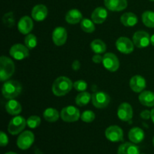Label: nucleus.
Instances as JSON below:
<instances>
[{"label": "nucleus", "mask_w": 154, "mask_h": 154, "mask_svg": "<svg viewBox=\"0 0 154 154\" xmlns=\"http://www.w3.org/2000/svg\"><path fill=\"white\" fill-rule=\"evenodd\" d=\"M73 84L69 78L60 76L54 81L52 85V92L55 96H63L72 90Z\"/></svg>", "instance_id": "1"}, {"label": "nucleus", "mask_w": 154, "mask_h": 154, "mask_svg": "<svg viewBox=\"0 0 154 154\" xmlns=\"http://www.w3.org/2000/svg\"><path fill=\"white\" fill-rule=\"evenodd\" d=\"M22 92V85L17 81L11 80L4 83L2 87L3 96L7 99H14L20 95Z\"/></svg>", "instance_id": "2"}, {"label": "nucleus", "mask_w": 154, "mask_h": 154, "mask_svg": "<svg viewBox=\"0 0 154 154\" xmlns=\"http://www.w3.org/2000/svg\"><path fill=\"white\" fill-rule=\"evenodd\" d=\"M15 66L11 59L2 56L0 58V80L5 81L8 80L14 75Z\"/></svg>", "instance_id": "3"}, {"label": "nucleus", "mask_w": 154, "mask_h": 154, "mask_svg": "<svg viewBox=\"0 0 154 154\" xmlns=\"http://www.w3.org/2000/svg\"><path fill=\"white\" fill-rule=\"evenodd\" d=\"M60 117L63 121L67 122V123H72V122L78 121L81 117V114H80V111L78 108L75 106L69 105L62 109Z\"/></svg>", "instance_id": "4"}, {"label": "nucleus", "mask_w": 154, "mask_h": 154, "mask_svg": "<svg viewBox=\"0 0 154 154\" xmlns=\"http://www.w3.org/2000/svg\"><path fill=\"white\" fill-rule=\"evenodd\" d=\"M27 125L26 120L21 116H16L9 122L8 126V131L10 134L13 135H18L20 133Z\"/></svg>", "instance_id": "5"}, {"label": "nucleus", "mask_w": 154, "mask_h": 154, "mask_svg": "<svg viewBox=\"0 0 154 154\" xmlns=\"http://www.w3.org/2000/svg\"><path fill=\"white\" fill-rule=\"evenodd\" d=\"M92 103L96 108H105L109 105L111 102V97L108 93L105 92H96L92 94Z\"/></svg>", "instance_id": "6"}, {"label": "nucleus", "mask_w": 154, "mask_h": 154, "mask_svg": "<svg viewBox=\"0 0 154 154\" xmlns=\"http://www.w3.org/2000/svg\"><path fill=\"white\" fill-rule=\"evenodd\" d=\"M34 141V134L31 131H24L17 138V145L21 150H27L32 145Z\"/></svg>", "instance_id": "7"}, {"label": "nucleus", "mask_w": 154, "mask_h": 154, "mask_svg": "<svg viewBox=\"0 0 154 154\" xmlns=\"http://www.w3.org/2000/svg\"><path fill=\"white\" fill-rule=\"evenodd\" d=\"M29 49L26 45L16 44L11 48L9 51L11 57L17 60H23L29 56Z\"/></svg>", "instance_id": "8"}, {"label": "nucleus", "mask_w": 154, "mask_h": 154, "mask_svg": "<svg viewBox=\"0 0 154 154\" xmlns=\"http://www.w3.org/2000/svg\"><path fill=\"white\" fill-rule=\"evenodd\" d=\"M103 66L108 71L117 72L120 67V61L117 56L113 53H107L103 56Z\"/></svg>", "instance_id": "9"}, {"label": "nucleus", "mask_w": 154, "mask_h": 154, "mask_svg": "<svg viewBox=\"0 0 154 154\" xmlns=\"http://www.w3.org/2000/svg\"><path fill=\"white\" fill-rule=\"evenodd\" d=\"M132 42L135 47L138 48H144L150 44V36L148 32L143 30L137 31L132 37Z\"/></svg>", "instance_id": "10"}, {"label": "nucleus", "mask_w": 154, "mask_h": 154, "mask_svg": "<svg viewBox=\"0 0 154 154\" xmlns=\"http://www.w3.org/2000/svg\"><path fill=\"white\" fill-rule=\"evenodd\" d=\"M105 137L111 142H120L123 141V129L118 126H110L105 130Z\"/></svg>", "instance_id": "11"}, {"label": "nucleus", "mask_w": 154, "mask_h": 154, "mask_svg": "<svg viewBox=\"0 0 154 154\" xmlns=\"http://www.w3.org/2000/svg\"><path fill=\"white\" fill-rule=\"evenodd\" d=\"M134 43L132 40L126 37H120L116 41V48L120 53L129 54L134 51Z\"/></svg>", "instance_id": "12"}, {"label": "nucleus", "mask_w": 154, "mask_h": 154, "mask_svg": "<svg viewBox=\"0 0 154 154\" xmlns=\"http://www.w3.org/2000/svg\"><path fill=\"white\" fill-rule=\"evenodd\" d=\"M117 116L122 121H130L133 117V109L130 104L127 102L120 104L117 109Z\"/></svg>", "instance_id": "13"}, {"label": "nucleus", "mask_w": 154, "mask_h": 154, "mask_svg": "<svg viewBox=\"0 0 154 154\" xmlns=\"http://www.w3.org/2000/svg\"><path fill=\"white\" fill-rule=\"evenodd\" d=\"M67 31L63 26H58L54 29L52 33L53 42L57 46L65 45L67 41Z\"/></svg>", "instance_id": "14"}, {"label": "nucleus", "mask_w": 154, "mask_h": 154, "mask_svg": "<svg viewBox=\"0 0 154 154\" xmlns=\"http://www.w3.org/2000/svg\"><path fill=\"white\" fill-rule=\"evenodd\" d=\"M107 9L111 11H121L126 9L128 5L127 0H104Z\"/></svg>", "instance_id": "15"}, {"label": "nucleus", "mask_w": 154, "mask_h": 154, "mask_svg": "<svg viewBox=\"0 0 154 154\" xmlns=\"http://www.w3.org/2000/svg\"><path fill=\"white\" fill-rule=\"evenodd\" d=\"M17 28L20 32L22 34H29L33 29V22L32 18L29 16L22 17L18 22Z\"/></svg>", "instance_id": "16"}, {"label": "nucleus", "mask_w": 154, "mask_h": 154, "mask_svg": "<svg viewBox=\"0 0 154 154\" xmlns=\"http://www.w3.org/2000/svg\"><path fill=\"white\" fill-rule=\"evenodd\" d=\"M130 88L135 93H141L146 87V81L141 75H135L130 79Z\"/></svg>", "instance_id": "17"}, {"label": "nucleus", "mask_w": 154, "mask_h": 154, "mask_svg": "<svg viewBox=\"0 0 154 154\" xmlns=\"http://www.w3.org/2000/svg\"><path fill=\"white\" fill-rule=\"evenodd\" d=\"M48 14V8L42 4L36 5L32 10V17L36 21H42L45 20Z\"/></svg>", "instance_id": "18"}, {"label": "nucleus", "mask_w": 154, "mask_h": 154, "mask_svg": "<svg viewBox=\"0 0 154 154\" xmlns=\"http://www.w3.org/2000/svg\"><path fill=\"white\" fill-rule=\"evenodd\" d=\"M108 17V11L103 7H98L91 14V19L95 23L102 24Z\"/></svg>", "instance_id": "19"}, {"label": "nucleus", "mask_w": 154, "mask_h": 154, "mask_svg": "<svg viewBox=\"0 0 154 154\" xmlns=\"http://www.w3.org/2000/svg\"><path fill=\"white\" fill-rule=\"evenodd\" d=\"M129 140L132 141L134 144H139L141 141H143V140L144 139V132L143 131V129H141L139 127H134L132 129H130V131L129 132Z\"/></svg>", "instance_id": "20"}, {"label": "nucleus", "mask_w": 154, "mask_h": 154, "mask_svg": "<svg viewBox=\"0 0 154 154\" xmlns=\"http://www.w3.org/2000/svg\"><path fill=\"white\" fill-rule=\"evenodd\" d=\"M82 20V14L78 9H71L66 14V21L69 24L75 25L81 22Z\"/></svg>", "instance_id": "21"}, {"label": "nucleus", "mask_w": 154, "mask_h": 154, "mask_svg": "<svg viewBox=\"0 0 154 154\" xmlns=\"http://www.w3.org/2000/svg\"><path fill=\"white\" fill-rule=\"evenodd\" d=\"M117 154H140V150L134 143L126 142L119 147Z\"/></svg>", "instance_id": "22"}, {"label": "nucleus", "mask_w": 154, "mask_h": 154, "mask_svg": "<svg viewBox=\"0 0 154 154\" xmlns=\"http://www.w3.org/2000/svg\"><path fill=\"white\" fill-rule=\"evenodd\" d=\"M141 105L146 107H154V93L149 90L143 91L138 96Z\"/></svg>", "instance_id": "23"}, {"label": "nucleus", "mask_w": 154, "mask_h": 154, "mask_svg": "<svg viewBox=\"0 0 154 154\" xmlns=\"http://www.w3.org/2000/svg\"><path fill=\"white\" fill-rule=\"evenodd\" d=\"M5 110L10 115L17 116L21 112L22 107L20 102L15 99H9L5 105Z\"/></svg>", "instance_id": "24"}, {"label": "nucleus", "mask_w": 154, "mask_h": 154, "mask_svg": "<svg viewBox=\"0 0 154 154\" xmlns=\"http://www.w3.org/2000/svg\"><path fill=\"white\" fill-rule=\"evenodd\" d=\"M120 22L125 26H134L138 23V17L132 12H126L120 17Z\"/></svg>", "instance_id": "25"}, {"label": "nucleus", "mask_w": 154, "mask_h": 154, "mask_svg": "<svg viewBox=\"0 0 154 154\" xmlns=\"http://www.w3.org/2000/svg\"><path fill=\"white\" fill-rule=\"evenodd\" d=\"M43 117L46 121L49 122V123H54V122L57 121L60 118V113L55 108H47L45 111H44Z\"/></svg>", "instance_id": "26"}, {"label": "nucleus", "mask_w": 154, "mask_h": 154, "mask_svg": "<svg viewBox=\"0 0 154 154\" xmlns=\"http://www.w3.org/2000/svg\"><path fill=\"white\" fill-rule=\"evenodd\" d=\"M90 48L95 54H102L106 51V45L101 39H95L90 44Z\"/></svg>", "instance_id": "27"}, {"label": "nucleus", "mask_w": 154, "mask_h": 154, "mask_svg": "<svg viewBox=\"0 0 154 154\" xmlns=\"http://www.w3.org/2000/svg\"><path fill=\"white\" fill-rule=\"evenodd\" d=\"M92 98V95H90L88 92H81L75 98V103L80 107H83L87 105L90 102V99Z\"/></svg>", "instance_id": "28"}, {"label": "nucleus", "mask_w": 154, "mask_h": 154, "mask_svg": "<svg viewBox=\"0 0 154 154\" xmlns=\"http://www.w3.org/2000/svg\"><path fill=\"white\" fill-rule=\"evenodd\" d=\"M142 22L149 28H154V12L151 11H146L142 14Z\"/></svg>", "instance_id": "29"}, {"label": "nucleus", "mask_w": 154, "mask_h": 154, "mask_svg": "<svg viewBox=\"0 0 154 154\" xmlns=\"http://www.w3.org/2000/svg\"><path fill=\"white\" fill-rule=\"evenodd\" d=\"M81 28L84 32L87 33H92L95 31V23L90 19L84 18L81 22Z\"/></svg>", "instance_id": "30"}, {"label": "nucleus", "mask_w": 154, "mask_h": 154, "mask_svg": "<svg viewBox=\"0 0 154 154\" xmlns=\"http://www.w3.org/2000/svg\"><path fill=\"white\" fill-rule=\"evenodd\" d=\"M2 22L6 27H13L15 25V17L13 12H8L5 14L2 17Z\"/></svg>", "instance_id": "31"}, {"label": "nucleus", "mask_w": 154, "mask_h": 154, "mask_svg": "<svg viewBox=\"0 0 154 154\" xmlns=\"http://www.w3.org/2000/svg\"><path fill=\"white\" fill-rule=\"evenodd\" d=\"M24 43L25 45L29 48V50H32L37 46V38L35 35L33 34H28L25 37L24 39Z\"/></svg>", "instance_id": "32"}, {"label": "nucleus", "mask_w": 154, "mask_h": 154, "mask_svg": "<svg viewBox=\"0 0 154 154\" xmlns=\"http://www.w3.org/2000/svg\"><path fill=\"white\" fill-rule=\"evenodd\" d=\"M41 118L40 117L36 115L30 116L26 120L27 126L31 129H35V128L38 127L39 125L41 124Z\"/></svg>", "instance_id": "33"}, {"label": "nucleus", "mask_w": 154, "mask_h": 154, "mask_svg": "<svg viewBox=\"0 0 154 154\" xmlns=\"http://www.w3.org/2000/svg\"><path fill=\"white\" fill-rule=\"evenodd\" d=\"M81 120L83 122H85V123H91L96 118V115H95V113L92 111H85L83 112V114L81 116Z\"/></svg>", "instance_id": "34"}, {"label": "nucleus", "mask_w": 154, "mask_h": 154, "mask_svg": "<svg viewBox=\"0 0 154 154\" xmlns=\"http://www.w3.org/2000/svg\"><path fill=\"white\" fill-rule=\"evenodd\" d=\"M73 87L77 91L84 92L87 88V84L85 81L79 80V81H77L74 83Z\"/></svg>", "instance_id": "35"}, {"label": "nucleus", "mask_w": 154, "mask_h": 154, "mask_svg": "<svg viewBox=\"0 0 154 154\" xmlns=\"http://www.w3.org/2000/svg\"><path fill=\"white\" fill-rule=\"evenodd\" d=\"M8 144V135L2 131L0 132V145L1 147H5Z\"/></svg>", "instance_id": "36"}, {"label": "nucleus", "mask_w": 154, "mask_h": 154, "mask_svg": "<svg viewBox=\"0 0 154 154\" xmlns=\"http://www.w3.org/2000/svg\"><path fill=\"white\" fill-rule=\"evenodd\" d=\"M140 116L144 120H149L150 118H151V111H148V110H144V111H141Z\"/></svg>", "instance_id": "37"}, {"label": "nucleus", "mask_w": 154, "mask_h": 154, "mask_svg": "<svg viewBox=\"0 0 154 154\" xmlns=\"http://www.w3.org/2000/svg\"><path fill=\"white\" fill-rule=\"evenodd\" d=\"M92 60H93V63H96V64H99V63H102V61H103V57L101 54H96L92 58Z\"/></svg>", "instance_id": "38"}, {"label": "nucleus", "mask_w": 154, "mask_h": 154, "mask_svg": "<svg viewBox=\"0 0 154 154\" xmlns=\"http://www.w3.org/2000/svg\"><path fill=\"white\" fill-rule=\"evenodd\" d=\"M72 68L73 69V70L78 71V69H80V68H81V63H80L78 60H75V61L72 63Z\"/></svg>", "instance_id": "39"}, {"label": "nucleus", "mask_w": 154, "mask_h": 154, "mask_svg": "<svg viewBox=\"0 0 154 154\" xmlns=\"http://www.w3.org/2000/svg\"><path fill=\"white\" fill-rule=\"evenodd\" d=\"M151 120L153 121V123H154V108L151 110Z\"/></svg>", "instance_id": "40"}, {"label": "nucleus", "mask_w": 154, "mask_h": 154, "mask_svg": "<svg viewBox=\"0 0 154 154\" xmlns=\"http://www.w3.org/2000/svg\"><path fill=\"white\" fill-rule=\"evenodd\" d=\"M150 44L154 46V34L150 37Z\"/></svg>", "instance_id": "41"}, {"label": "nucleus", "mask_w": 154, "mask_h": 154, "mask_svg": "<svg viewBox=\"0 0 154 154\" xmlns=\"http://www.w3.org/2000/svg\"><path fill=\"white\" fill-rule=\"evenodd\" d=\"M5 154H17V153H14V152L10 151V152H8V153H5Z\"/></svg>", "instance_id": "42"}, {"label": "nucleus", "mask_w": 154, "mask_h": 154, "mask_svg": "<svg viewBox=\"0 0 154 154\" xmlns=\"http://www.w3.org/2000/svg\"><path fill=\"white\" fill-rule=\"evenodd\" d=\"M153 147H154V137H153Z\"/></svg>", "instance_id": "43"}, {"label": "nucleus", "mask_w": 154, "mask_h": 154, "mask_svg": "<svg viewBox=\"0 0 154 154\" xmlns=\"http://www.w3.org/2000/svg\"><path fill=\"white\" fill-rule=\"evenodd\" d=\"M150 1H152V2H154V0H150Z\"/></svg>", "instance_id": "44"}, {"label": "nucleus", "mask_w": 154, "mask_h": 154, "mask_svg": "<svg viewBox=\"0 0 154 154\" xmlns=\"http://www.w3.org/2000/svg\"><path fill=\"white\" fill-rule=\"evenodd\" d=\"M142 154H144V153H142Z\"/></svg>", "instance_id": "45"}]
</instances>
